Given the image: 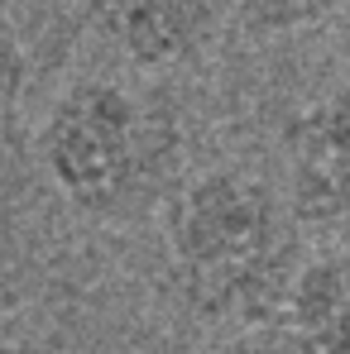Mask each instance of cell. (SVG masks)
Wrapping results in <instances>:
<instances>
[{"label":"cell","instance_id":"6da1fadb","mask_svg":"<svg viewBox=\"0 0 350 354\" xmlns=\"http://www.w3.org/2000/svg\"><path fill=\"white\" fill-rule=\"evenodd\" d=\"M173 301L202 326L254 330L279 321L302 268L288 201L254 173L207 168L177 182L159 211Z\"/></svg>","mask_w":350,"mask_h":354},{"label":"cell","instance_id":"7a4b0ae2","mask_svg":"<svg viewBox=\"0 0 350 354\" xmlns=\"http://www.w3.org/2000/svg\"><path fill=\"white\" fill-rule=\"evenodd\" d=\"M39 163L49 182L87 216H120L173 192L182 124L168 101L139 96L106 77H82L39 124Z\"/></svg>","mask_w":350,"mask_h":354},{"label":"cell","instance_id":"3957f363","mask_svg":"<svg viewBox=\"0 0 350 354\" xmlns=\"http://www.w3.org/2000/svg\"><path fill=\"white\" fill-rule=\"evenodd\" d=\"M288 211L297 225L350 230V86L302 106L283 124Z\"/></svg>","mask_w":350,"mask_h":354},{"label":"cell","instance_id":"277c9868","mask_svg":"<svg viewBox=\"0 0 350 354\" xmlns=\"http://www.w3.org/2000/svg\"><path fill=\"white\" fill-rule=\"evenodd\" d=\"M221 15L226 0H91L96 29L139 72H164L197 58Z\"/></svg>","mask_w":350,"mask_h":354},{"label":"cell","instance_id":"5b68a950","mask_svg":"<svg viewBox=\"0 0 350 354\" xmlns=\"http://www.w3.org/2000/svg\"><path fill=\"white\" fill-rule=\"evenodd\" d=\"M279 326L283 354H350V249L297 268Z\"/></svg>","mask_w":350,"mask_h":354},{"label":"cell","instance_id":"8992f818","mask_svg":"<svg viewBox=\"0 0 350 354\" xmlns=\"http://www.w3.org/2000/svg\"><path fill=\"white\" fill-rule=\"evenodd\" d=\"M350 0H240V24L254 39H288L336 19Z\"/></svg>","mask_w":350,"mask_h":354},{"label":"cell","instance_id":"52a82bcc","mask_svg":"<svg viewBox=\"0 0 350 354\" xmlns=\"http://www.w3.org/2000/svg\"><path fill=\"white\" fill-rule=\"evenodd\" d=\"M24 82H29L24 39H19L15 19L0 10V124L15 115V106H19V96H24Z\"/></svg>","mask_w":350,"mask_h":354},{"label":"cell","instance_id":"ba28073f","mask_svg":"<svg viewBox=\"0 0 350 354\" xmlns=\"http://www.w3.org/2000/svg\"><path fill=\"white\" fill-rule=\"evenodd\" d=\"M0 354H19V350H15V345H10V340H5V335H0Z\"/></svg>","mask_w":350,"mask_h":354}]
</instances>
